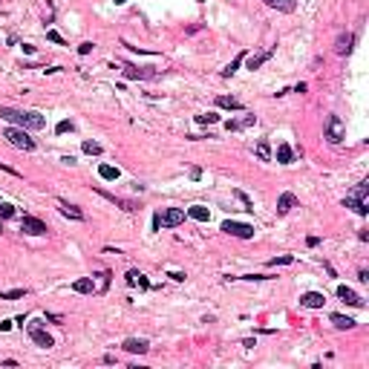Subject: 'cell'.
I'll list each match as a JSON object with an SVG mask.
<instances>
[{
    "label": "cell",
    "instance_id": "6da1fadb",
    "mask_svg": "<svg viewBox=\"0 0 369 369\" xmlns=\"http://www.w3.org/2000/svg\"><path fill=\"white\" fill-rule=\"evenodd\" d=\"M0 119L15 127H23V130H43L46 119L38 113V110H15V107H0Z\"/></svg>",
    "mask_w": 369,
    "mask_h": 369
},
{
    "label": "cell",
    "instance_id": "7a4b0ae2",
    "mask_svg": "<svg viewBox=\"0 0 369 369\" xmlns=\"http://www.w3.org/2000/svg\"><path fill=\"white\" fill-rule=\"evenodd\" d=\"M3 139L12 147H18V150H35V139H29V133L23 127H6L3 130Z\"/></svg>",
    "mask_w": 369,
    "mask_h": 369
},
{
    "label": "cell",
    "instance_id": "3957f363",
    "mask_svg": "<svg viewBox=\"0 0 369 369\" xmlns=\"http://www.w3.org/2000/svg\"><path fill=\"white\" fill-rule=\"evenodd\" d=\"M184 211L182 208H164L162 214L153 216V228H176V225H182L184 222Z\"/></svg>",
    "mask_w": 369,
    "mask_h": 369
},
{
    "label": "cell",
    "instance_id": "277c9868",
    "mask_svg": "<svg viewBox=\"0 0 369 369\" xmlns=\"http://www.w3.org/2000/svg\"><path fill=\"white\" fill-rule=\"evenodd\" d=\"M346 139V124H343V119L340 116H329L326 119V142L329 144H340Z\"/></svg>",
    "mask_w": 369,
    "mask_h": 369
},
{
    "label": "cell",
    "instance_id": "5b68a950",
    "mask_svg": "<svg viewBox=\"0 0 369 369\" xmlns=\"http://www.w3.org/2000/svg\"><path fill=\"white\" fill-rule=\"evenodd\" d=\"M222 231H225L228 237H237V240H251V237H254V225H248V222H234V219L222 222Z\"/></svg>",
    "mask_w": 369,
    "mask_h": 369
},
{
    "label": "cell",
    "instance_id": "8992f818",
    "mask_svg": "<svg viewBox=\"0 0 369 369\" xmlns=\"http://www.w3.org/2000/svg\"><path fill=\"white\" fill-rule=\"evenodd\" d=\"M95 193H98V196H104L107 202L119 205V208H122V211H127V214H136V211L142 208L139 202H133V199H124V196H116V193H107V190H101V187H95Z\"/></svg>",
    "mask_w": 369,
    "mask_h": 369
},
{
    "label": "cell",
    "instance_id": "52a82bcc",
    "mask_svg": "<svg viewBox=\"0 0 369 369\" xmlns=\"http://www.w3.org/2000/svg\"><path fill=\"white\" fill-rule=\"evenodd\" d=\"M20 231L29 234V237H43L49 228H46V222H41L38 216H23V219H20Z\"/></svg>",
    "mask_w": 369,
    "mask_h": 369
},
{
    "label": "cell",
    "instance_id": "ba28073f",
    "mask_svg": "<svg viewBox=\"0 0 369 369\" xmlns=\"http://www.w3.org/2000/svg\"><path fill=\"white\" fill-rule=\"evenodd\" d=\"M156 75H159V72L144 69V66H124V78H127V81H150Z\"/></svg>",
    "mask_w": 369,
    "mask_h": 369
},
{
    "label": "cell",
    "instance_id": "9c48e42d",
    "mask_svg": "<svg viewBox=\"0 0 369 369\" xmlns=\"http://www.w3.org/2000/svg\"><path fill=\"white\" fill-rule=\"evenodd\" d=\"M300 306L303 308H323L326 306V297H323V291H303L300 294Z\"/></svg>",
    "mask_w": 369,
    "mask_h": 369
},
{
    "label": "cell",
    "instance_id": "30bf717a",
    "mask_svg": "<svg viewBox=\"0 0 369 369\" xmlns=\"http://www.w3.org/2000/svg\"><path fill=\"white\" fill-rule=\"evenodd\" d=\"M297 208V196L291 193V190H286V193H280V199H277V214L286 216L288 211H294Z\"/></svg>",
    "mask_w": 369,
    "mask_h": 369
},
{
    "label": "cell",
    "instance_id": "8fae6325",
    "mask_svg": "<svg viewBox=\"0 0 369 369\" xmlns=\"http://www.w3.org/2000/svg\"><path fill=\"white\" fill-rule=\"evenodd\" d=\"M122 349L124 352H130V355H144V352L150 349V343H147L144 338H127L122 343Z\"/></svg>",
    "mask_w": 369,
    "mask_h": 369
},
{
    "label": "cell",
    "instance_id": "7c38bea8",
    "mask_svg": "<svg viewBox=\"0 0 369 369\" xmlns=\"http://www.w3.org/2000/svg\"><path fill=\"white\" fill-rule=\"evenodd\" d=\"M29 338L41 346V349H52L55 346V338L52 335H46V329L43 326H38V329H29Z\"/></svg>",
    "mask_w": 369,
    "mask_h": 369
},
{
    "label": "cell",
    "instance_id": "4fadbf2b",
    "mask_svg": "<svg viewBox=\"0 0 369 369\" xmlns=\"http://www.w3.org/2000/svg\"><path fill=\"white\" fill-rule=\"evenodd\" d=\"M338 300L349 303V306H364V297H361V294H355L349 286H338Z\"/></svg>",
    "mask_w": 369,
    "mask_h": 369
},
{
    "label": "cell",
    "instance_id": "5bb4252c",
    "mask_svg": "<svg viewBox=\"0 0 369 369\" xmlns=\"http://www.w3.org/2000/svg\"><path fill=\"white\" fill-rule=\"evenodd\" d=\"M271 55H274V49H266V52H257V55H251V58H248V55H246V66H248V69H251V72H254V69H260L263 63L268 61Z\"/></svg>",
    "mask_w": 369,
    "mask_h": 369
},
{
    "label": "cell",
    "instance_id": "9a60e30c",
    "mask_svg": "<svg viewBox=\"0 0 369 369\" xmlns=\"http://www.w3.org/2000/svg\"><path fill=\"white\" fill-rule=\"evenodd\" d=\"M58 208H61L63 216H69V219H75V222H81V219H84V211H81L78 205H69L66 199H58Z\"/></svg>",
    "mask_w": 369,
    "mask_h": 369
},
{
    "label": "cell",
    "instance_id": "2e32d148",
    "mask_svg": "<svg viewBox=\"0 0 369 369\" xmlns=\"http://www.w3.org/2000/svg\"><path fill=\"white\" fill-rule=\"evenodd\" d=\"M352 43H355V35H352V32L340 35L338 43H335V52H338V55H349V52H352Z\"/></svg>",
    "mask_w": 369,
    "mask_h": 369
},
{
    "label": "cell",
    "instance_id": "e0dca14e",
    "mask_svg": "<svg viewBox=\"0 0 369 369\" xmlns=\"http://www.w3.org/2000/svg\"><path fill=\"white\" fill-rule=\"evenodd\" d=\"M72 291H78V294H92V291H95V280H92V277L75 280V283H72Z\"/></svg>",
    "mask_w": 369,
    "mask_h": 369
},
{
    "label": "cell",
    "instance_id": "ac0fdd59",
    "mask_svg": "<svg viewBox=\"0 0 369 369\" xmlns=\"http://www.w3.org/2000/svg\"><path fill=\"white\" fill-rule=\"evenodd\" d=\"M184 214L190 216V219H196V222H208V219H211V211H208L205 205H190Z\"/></svg>",
    "mask_w": 369,
    "mask_h": 369
},
{
    "label": "cell",
    "instance_id": "d6986e66",
    "mask_svg": "<svg viewBox=\"0 0 369 369\" xmlns=\"http://www.w3.org/2000/svg\"><path fill=\"white\" fill-rule=\"evenodd\" d=\"M266 6H271V9H277V12H286V15H291L294 9H297V3L294 0H263Z\"/></svg>",
    "mask_w": 369,
    "mask_h": 369
},
{
    "label": "cell",
    "instance_id": "ffe728a7",
    "mask_svg": "<svg viewBox=\"0 0 369 369\" xmlns=\"http://www.w3.org/2000/svg\"><path fill=\"white\" fill-rule=\"evenodd\" d=\"M216 107H222V110H243V101L234 98V95H219L216 98Z\"/></svg>",
    "mask_w": 369,
    "mask_h": 369
},
{
    "label": "cell",
    "instance_id": "44dd1931",
    "mask_svg": "<svg viewBox=\"0 0 369 369\" xmlns=\"http://www.w3.org/2000/svg\"><path fill=\"white\" fill-rule=\"evenodd\" d=\"M277 162H280V164H291V162H294V150H291L286 142L277 144Z\"/></svg>",
    "mask_w": 369,
    "mask_h": 369
},
{
    "label": "cell",
    "instance_id": "7402d4cb",
    "mask_svg": "<svg viewBox=\"0 0 369 369\" xmlns=\"http://www.w3.org/2000/svg\"><path fill=\"white\" fill-rule=\"evenodd\" d=\"M124 280H127V286H142V288H150V283H147V277L142 274V271H136V268H130V271H127V277H124Z\"/></svg>",
    "mask_w": 369,
    "mask_h": 369
},
{
    "label": "cell",
    "instance_id": "603a6c76",
    "mask_svg": "<svg viewBox=\"0 0 369 369\" xmlns=\"http://www.w3.org/2000/svg\"><path fill=\"white\" fill-rule=\"evenodd\" d=\"M343 208H352L358 216H367V214H369L367 202H361V199H352V196H346V199H343Z\"/></svg>",
    "mask_w": 369,
    "mask_h": 369
},
{
    "label": "cell",
    "instance_id": "cb8c5ba5",
    "mask_svg": "<svg viewBox=\"0 0 369 369\" xmlns=\"http://www.w3.org/2000/svg\"><path fill=\"white\" fill-rule=\"evenodd\" d=\"M332 326L340 329V332H346V329H355V320L346 317V314H332Z\"/></svg>",
    "mask_w": 369,
    "mask_h": 369
},
{
    "label": "cell",
    "instance_id": "d4e9b609",
    "mask_svg": "<svg viewBox=\"0 0 369 369\" xmlns=\"http://www.w3.org/2000/svg\"><path fill=\"white\" fill-rule=\"evenodd\" d=\"M98 176L107 179V182H116L122 173H119V167H113V164H101V167H98Z\"/></svg>",
    "mask_w": 369,
    "mask_h": 369
},
{
    "label": "cell",
    "instance_id": "484cf974",
    "mask_svg": "<svg viewBox=\"0 0 369 369\" xmlns=\"http://www.w3.org/2000/svg\"><path fill=\"white\" fill-rule=\"evenodd\" d=\"M251 124H257V116H246V119H237V122H228L225 127L234 133V130H246V127H251Z\"/></svg>",
    "mask_w": 369,
    "mask_h": 369
},
{
    "label": "cell",
    "instance_id": "4316f807",
    "mask_svg": "<svg viewBox=\"0 0 369 369\" xmlns=\"http://www.w3.org/2000/svg\"><path fill=\"white\" fill-rule=\"evenodd\" d=\"M243 61H246V52H240V55H237L234 61H231L228 66H225V69H222V78H231V75H234V72L240 69V63H243Z\"/></svg>",
    "mask_w": 369,
    "mask_h": 369
},
{
    "label": "cell",
    "instance_id": "83f0119b",
    "mask_svg": "<svg viewBox=\"0 0 369 369\" xmlns=\"http://www.w3.org/2000/svg\"><path fill=\"white\" fill-rule=\"evenodd\" d=\"M254 153H257L260 162H271V144H268V142H260V144L254 147Z\"/></svg>",
    "mask_w": 369,
    "mask_h": 369
},
{
    "label": "cell",
    "instance_id": "f1b7e54d",
    "mask_svg": "<svg viewBox=\"0 0 369 369\" xmlns=\"http://www.w3.org/2000/svg\"><path fill=\"white\" fill-rule=\"evenodd\" d=\"M92 280H95V291H98V294H104V291H107V286H110V271H101V274H95Z\"/></svg>",
    "mask_w": 369,
    "mask_h": 369
},
{
    "label": "cell",
    "instance_id": "f546056e",
    "mask_svg": "<svg viewBox=\"0 0 369 369\" xmlns=\"http://www.w3.org/2000/svg\"><path fill=\"white\" fill-rule=\"evenodd\" d=\"M367 193H369V182H361L352 193H346V196H352V199H361V202H367Z\"/></svg>",
    "mask_w": 369,
    "mask_h": 369
},
{
    "label": "cell",
    "instance_id": "4dcf8cb0",
    "mask_svg": "<svg viewBox=\"0 0 369 369\" xmlns=\"http://www.w3.org/2000/svg\"><path fill=\"white\" fill-rule=\"evenodd\" d=\"M219 122V113H202L196 116V124H216Z\"/></svg>",
    "mask_w": 369,
    "mask_h": 369
},
{
    "label": "cell",
    "instance_id": "1f68e13d",
    "mask_svg": "<svg viewBox=\"0 0 369 369\" xmlns=\"http://www.w3.org/2000/svg\"><path fill=\"white\" fill-rule=\"evenodd\" d=\"M81 147H84V153H90V156H101V144L98 142H84Z\"/></svg>",
    "mask_w": 369,
    "mask_h": 369
},
{
    "label": "cell",
    "instance_id": "d6a6232c",
    "mask_svg": "<svg viewBox=\"0 0 369 369\" xmlns=\"http://www.w3.org/2000/svg\"><path fill=\"white\" fill-rule=\"evenodd\" d=\"M291 263H294V257H291V254H283V257L268 260V266H291Z\"/></svg>",
    "mask_w": 369,
    "mask_h": 369
},
{
    "label": "cell",
    "instance_id": "836d02e7",
    "mask_svg": "<svg viewBox=\"0 0 369 369\" xmlns=\"http://www.w3.org/2000/svg\"><path fill=\"white\" fill-rule=\"evenodd\" d=\"M23 294H26V288H15V291H3L0 300H18V297H23Z\"/></svg>",
    "mask_w": 369,
    "mask_h": 369
},
{
    "label": "cell",
    "instance_id": "e575fe53",
    "mask_svg": "<svg viewBox=\"0 0 369 369\" xmlns=\"http://www.w3.org/2000/svg\"><path fill=\"white\" fill-rule=\"evenodd\" d=\"M234 196H237V199L246 205V211H254V202H251V196H248V193H243V190H234Z\"/></svg>",
    "mask_w": 369,
    "mask_h": 369
},
{
    "label": "cell",
    "instance_id": "d590c367",
    "mask_svg": "<svg viewBox=\"0 0 369 369\" xmlns=\"http://www.w3.org/2000/svg\"><path fill=\"white\" fill-rule=\"evenodd\" d=\"M9 216H15V205H9V202H0V219H9Z\"/></svg>",
    "mask_w": 369,
    "mask_h": 369
},
{
    "label": "cell",
    "instance_id": "8d00e7d4",
    "mask_svg": "<svg viewBox=\"0 0 369 369\" xmlns=\"http://www.w3.org/2000/svg\"><path fill=\"white\" fill-rule=\"evenodd\" d=\"M46 41H52V43H58V46H66V41H63V38H61V35H58L55 29L46 32Z\"/></svg>",
    "mask_w": 369,
    "mask_h": 369
},
{
    "label": "cell",
    "instance_id": "74e56055",
    "mask_svg": "<svg viewBox=\"0 0 369 369\" xmlns=\"http://www.w3.org/2000/svg\"><path fill=\"white\" fill-rule=\"evenodd\" d=\"M92 49H95V43H90V41H84V43L78 46V55H90Z\"/></svg>",
    "mask_w": 369,
    "mask_h": 369
},
{
    "label": "cell",
    "instance_id": "f35d334b",
    "mask_svg": "<svg viewBox=\"0 0 369 369\" xmlns=\"http://www.w3.org/2000/svg\"><path fill=\"white\" fill-rule=\"evenodd\" d=\"M69 130H72V122H61L55 127V133H69Z\"/></svg>",
    "mask_w": 369,
    "mask_h": 369
},
{
    "label": "cell",
    "instance_id": "ab89813d",
    "mask_svg": "<svg viewBox=\"0 0 369 369\" xmlns=\"http://www.w3.org/2000/svg\"><path fill=\"white\" fill-rule=\"evenodd\" d=\"M240 280H251V283H254V280H271V277H266V274H246V277H240Z\"/></svg>",
    "mask_w": 369,
    "mask_h": 369
},
{
    "label": "cell",
    "instance_id": "60d3db41",
    "mask_svg": "<svg viewBox=\"0 0 369 369\" xmlns=\"http://www.w3.org/2000/svg\"><path fill=\"white\" fill-rule=\"evenodd\" d=\"M190 179H193V182L202 179V167H190Z\"/></svg>",
    "mask_w": 369,
    "mask_h": 369
},
{
    "label": "cell",
    "instance_id": "b9f144b4",
    "mask_svg": "<svg viewBox=\"0 0 369 369\" xmlns=\"http://www.w3.org/2000/svg\"><path fill=\"white\" fill-rule=\"evenodd\" d=\"M0 170H6V173H12V176H20V173H18L15 167H9V164H3V162H0Z\"/></svg>",
    "mask_w": 369,
    "mask_h": 369
},
{
    "label": "cell",
    "instance_id": "7bdbcfd3",
    "mask_svg": "<svg viewBox=\"0 0 369 369\" xmlns=\"http://www.w3.org/2000/svg\"><path fill=\"white\" fill-rule=\"evenodd\" d=\"M170 277H173L176 283H184V274H182V271H170Z\"/></svg>",
    "mask_w": 369,
    "mask_h": 369
},
{
    "label": "cell",
    "instance_id": "ee69618b",
    "mask_svg": "<svg viewBox=\"0 0 369 369\" xmlns=\"http://www.w3.org/2000/svg\"><path fill=\"white\" fill-rule=\"evenodd\" d=\"M38 326H46V323H43L41 317H38V320H29V329H38Z\"/></svg>",
    "mask_w": 369,
    "mask_h": 369
},
{
    "label": "cell",
    "instance_id": "f6af8a7d",
    "mask_svg": "<svg viewBox=\"0 0 369 369\" xmlns=\"http://www.w3.org/2000/svg\"><path fill=\"white\" fill-rule=\"evenodd\" d=\"M116 3H124V0H116Z\"/></svg>",
    "mask_w": 369,
    "mask_h": 369
},
{
    "label": "cell",
    "instance_id": "bcb514c9",
    "mask_svg": "<svg viewBox=\"0 0 369 369\" xmlns=\"http://www.w3.org/2000/svg\"><path fill=\"white\" fill-rule=\"evenodd\" d=\"M0 231H3V225H0Z\"/></svg>",
    "mask_w": 369,
    "mask_h": 369
}]
</instances>
